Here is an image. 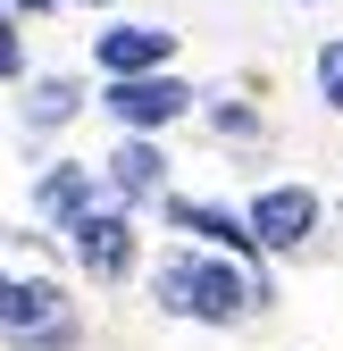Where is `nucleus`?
I'll list each match as a JSON object with an SVG mask.
<instances>
[{
    "label": "nucleus",
    "instance_id": "obj_1",
    "mask_svg": "<svg viewBox=\"0 0 343 351\" xmlns=\"http://www.w3.org/2000/svg\"><path fill=\"white\" fill-rule=\"evenodd\" d=\"M251 301H268V285H251L243 268H226V259H159V310H176V318H201V326H235Z\"/></svg>",
    "mask_w": 343,
    "mask_h": 351
},
{
    "label": "nucleus",
    "instance_id": "obj_12",
    "mask_svg": "<svg viewBox=\"0 0 343 351\" xmlns=\"http://www.w3.org/2000/svg\"><path fill=\"white\" fill-rule=\"evenodd\" d=\"M17 67H25V42H17L9 17H0V75H17Z\"/></svg>",
    "mask_w": 343,
    "mask_h": 351
},
{
    "label": "nucleus",
    "instance_id": "obj_8",
    "mask_svg": "<svg viewBox=\"0 0 343 351\" xmlns=\"http://www.w3.org/2000/svg\"><path fill=\"white\" fill-rule=\"evenodd\" d=\"M159 167H167V159H159L151 143H117V159H109V184H117L126 201H151V193H159Z\"/></svg>",
    "mask_w": 343,
    "mask_h": 351
},
{
    "label": "nucleus",
    "instance_id": "obj_5",
    "mask_svg": "<svg viewBox=\"0 0 343 351\" xmlns=\"http://www.w3.org/2000/svg\"><path fill=\"white\" fill-rule=\"evenodd\" d=\"M67 234H75V259H84L93 276H126V259H134V226H126L117 209H84Z\"/></svg>",
    "mask_w": 343,
    "mask_h": 351
},
{
    "label": "nucleus",
    "instance_id": "obj_3",
    "mask_svg": "<svg viewBox=\"0 0 343 351\" xmlns=\"http://www.w3.org/2000/svg\"><path fill=\"white\" fill-rule=\"evenodd\" d=\"M101 109L117 117V125H134V134H151V125H167V117H185L193 109V93L176 75H109V93H101Z\"/></svg>",
    "mask_w": 343,
    "mask_h": 351
},
{
    "label": "nucleus",
    "instance_id": "obj_11",
    "mask_svg": "<svg viewBox=\"0 0 343 351\" xmlns=\"http://www.w3.org/2000/svg\"><path fill=\"white\" fill-rule=\"evenodd\" d=\"M318 93H327V109H343V42L318 51Z\"/></svg>",
    "mask_w": 343,
    "mask_h": 351
},
{
    "label": "nucleus",
    "instance_id": "obj_10",
    "mask_svg": "<svg viewBox=\"0 0 343 351\" xmlns=\"http://www.w3.org/2000/svg\"><path fill=\"white\" fill-rule=\"evenodd\" d=\"M75 117V84L51 75V84H34V101H25V125H67Z\"/></svg>",
    "mask_w": 343,
    "mask_h": 351
},
{
    "label": "nucleus",
    "instance_id": "obj_2",
    "mask_svg": "<svg viewBox=\"0 0 343 351\" xmlns=\"http://www.w3.org/2000/svg\"><path fill=\"white\" fill-rule=\"evenodd\" d=\"M0 335L25 343V351H67L75 343V310L59 285H25V276H0Z\"/></svg>",
    "mask_w": 343,
    "mask_h": 351
},
{
    "label": "nucleus",
    "instance_id": "obj_13",
    "mask_svg": "<svg viewBox=\"0 0 343 351\" xmlns=\"http://www.w3.org/2000/svg\"><path fill=\"white\" fill-rule=\"evenodd\" d=\"M25 9H42V0H25Z\"/></svg>",
    "mask_w": 343,
    "mask_h": 351
},
{
    "label": "nucleus",
    "instance_id": "obj_7",
    "mask_svg": "<svg viewBox=\"0 0 343 351\" xmlns=\"http://www.w3.org/2000/svg\"><path fill=\"white\" fill-rule=\"evenodd\" d=\"M185 234H209V243H226V251H260V234H251V217H226V209H209V201H176L167 209Z\"/></svg>",
    "mask_w": 343,
    "mask_h": 351
},
{
    "label": "nucleus",
    "instance_id": "obj_6",
    "mask_svg": "<svg viewBox=\"0 0 343 351\" xmlns=\"http://www.w3.org/2000/svg\"><path fill=\"white\" fill-rule=\"evenodd\" d=\"M167 51H176L167 25H109L101 34V67L109 75H151V67H167Z\"/></svg>",
    "mask_w": 343,
    "mask_h": 351
},
{
    "label": "nucleus",
    "instance_id": "obj_4",
    "mask_svg": "<svg viewBox=\"0 0 343 351\" xmlns=\"http://www.w3.org/2000/svg\"><path fill=\"white\" fill-rule=\"evenodd\" d=\"M318 226V193L310 184H276L251 201V234H260V251H293V243H310Z\"/></svg>",
    "mask_w": 343,
    "mask_h": 351
},
{
    "label": "nucleus",
    "instance_id": "obj_9",
    "mask_svg": "<svg viewBox=\"0 0 343 351\" xmlns=\"http://www.w3.org/2000/svg\"><path fill=\"white\" fill-rule=\"evenodd\" d=\"M84 193H93V176H84V167H59V176H51V184H42L34 201L51 209V217H67V226H75V217H84Z\"/></svg>",
    "mask_w": 343,
    "mask_h": 351
}]
</instances>
